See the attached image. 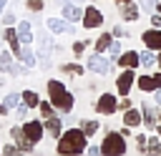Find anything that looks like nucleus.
<instances>
[{"mask_svg": "<svg viewBox=\"0 0 161 156\" xmlns=\"http://www.w3.org/2000/svg\"><path fill=\"white\" fill-rule=\"evenodd\" d=\"M86 133H83V128L78 131V128H70V131H65V133H60V141H58V151L60 153H83L86 151Z\"/></svg>", "mask_w": 161, "mask_h": 156, "instance_id": "nucleus-1", "label": "nucleus"}, {"mask_svg": "<svg viewBox=\"0 0 161 156\" xmlns=\"http://www.w3.org/2000/svg\"><path fill=\"white\" fill-rule=\"evenodd\" d=\"M48 96H50V103L60 111H70L73 108V96L65 91V86L60 81H48Z\"/></svg>", "mask_w": 161, "mask_h": 156, "instance_id": "nucleus-2", "label": "nucleus"}, {"mask_svg": "<svg viewBox=\"0 0 161 156\" xmlns=\"http://www.w3.org/2000/svg\"><path fill=\"white\" fill-rule=\"evenodd\" d=\"M101 153H108V156H121V153H126L123 133H113V131H108V133H106V138H103Z\"/></svg>", "mask_w": 161, "mask_h": 156, "instance_id": "nucleus-3", "label": "nucleus"}, {"mask_svg": "<svg viewBox=\"0 0 161 156\" xmlns=\"http://www.w3.org/2000/svg\"><path fill=\"white\" fill-rule=\"evenodd\" d=\"M88 68H91V70H96V73H101V75H106V73L111 70V60H108V58H103L101 53H96V55H91V58H88Z\"/></svg>", "mask_w": 161, "mask_h": 156, "instance_id": "nucleus-4", "label": "nucleus"}, {"mask_svg": "<svg viewBox=\"0 0 161 156\" xmlns=\"http://www.w3.org/2000/svg\"><path fill=\"white\" fill-rule=\"evenodd\" d=\"M136 83V75H133V68H126L121 75H118V93L121 96H128V91H131V86Z\"/></svg>", "mask_w": 161, "mask_h": 156, "instance_id": "nucleus-5", "label": "nucleus"}, {"mask_svg": "<svg viewBox=\"0 0 161 156\" xmlns=\"http://www.w3.org/2000/svg\"><path fill=\"white\" fill-rule=\"evenodd\" d=\"M23 133L28 136L30 143H38V141L43 138V126H40L38 121H28V123H23Z\"/></svg>", "mask_w": 161, "mask_h": 156, "instance_id": "nucleus-6", "label": "nucleus"}, {"mask_svg": "<svg viewBox=\"0 0 161 156\" xmlns=\"http://www.w3.org/2000/svg\"><path fill=\"white\" fill-rule=\"evenodd\" d=\"M96 108H98V113H113V111L118 108V101H116V98H113L111 93H103V96L98 98Z\"/></svg>", "mask_w": 161, "mask_h": 156, "instance_id": "nucleus-7", "label": "nucleus"}, {"mask_svg": "<svg viewBox=\"0 0 161 156\" xmlns=\"http://www.w3.org/2000/svg\"><path fill=\"white\" fill-rule=\"evenodd\" d=\"M103 23V15H101V10H96V8H88L86 13H83V25L91 30V28H98Z\"/></svg>", "mask_w": 161, "mask_h": 156, "instance_id": "nucleus-8", "label": "nucleus"}, {"mask_svg": "<svg viewBox=\"0 0 161 156\" xmlns=\"http://www.w3.org/2000/svg\"><path fill=\"white\" fill-rule=\"evenodd\" d=\"M143 43H146V48L158 50L161 48V30H146L143 33Z\"/></svg>", "mask_w": 161, "mask_h": 156, "instance_id": "nucleus-9", "label": "nucleus"}, {"mask_svg": "<svg viewBox=\"0 0 161 156\" xmlns=\"http://www.w3.org/2000/svg\"><path fill=\"white\" fill-rule=\"evenodd\" d=\"M118 65H123V68H136V65H141V55L138 53H121V58H118Z\"/></svg>", "mask_w": 161, "mask_h": 156, "instance_id": "nucleus-10", "label": "nucleus"}, {"mask_svg": "<svg viewBox=\"0 0 161 156\" xmlns=\"http://www.w3.org/2000/svg\"><path fill=\"white\" fill-rule=\"evenodd\" d=\"M45 25H48V30H53V33H68V30H70V25H68L65 20H60V18H50V20H45Z\"/></svg>", "mask_w": 161, "mask_h": 156, "instance_id": "nucleus-11", "label": "nucleus"}, {"mask_svg": "<svg viewBox=\"0 0 161 156\" xmlns=\"http://www.w3.org/2000/svg\"><path fill=\"white\" fill-rule=\"evenodd\" d=\"M141 118H143V116H141V111H136V108H126V113H123V123H126V126H131V128H133V126H138V123H141Z\"/></svg>", "mask_w": 161, "mask_h": 156, "instance_id": "nucleus-12", "label": "nucleus"}, {"mask_svg": "<svg viewBox=\"0 0 161 156\" xmlns=\"http://www.w3.org/2000/svg\"><path fill=\"white\" fill-rule=\"evenodd\" d=\"M141 116H143L146 128H153V126H156V113H153V108H151L148 103H143V106H141Z\"/></svg>", "mask_w": 161, "mask_h": 156, "instance_id": "nucleus-13", "label": "nucleus"}, {"mask_svg": "<svg viewBox=\"0 0 161 156\" xmlns=\"http://www.w3.org/2000/svg\"><path fill=\"white\" fill-rule=\"evenodd\" d=\"M63 18H65V20H80L83 13H80V8H75V5H63Z\"/></svg>", "mask_w": 161, "mask_h": 156, "instance_id": "nucleus-14", "label": "nucleus"}, {"mask_svg": "<svg viewBox=\"0 0 161 156\" xmlns=\"http://www.w3.org/2000/svg\"><path fill=\"white\" fill-rule=\"evenodd\" d=\"M136 83H138V88H141V91H156V88H158V86H156V81H153V75H141Z\"/></svg>", "mask_w": 161, "mask_h": 156, "instance_id": "nucleus-15", "label": "nucleus"}, {"mask_svg": "<svg viewBox=\"0 0 161 156\" xmlns=\"http://www.w3.org/2000/svg\"><path fill=\"white\" fill-rule=\"evenodd\" d=\"M45 128L50 131V136H58V138H60V121H58L55 116L45 118Z\"/></svg>", "mask_w": 161, "mask_h": 156, "instance_id": "nucleus-16", "label": "nucleus"}, {"mask_svg": "<svg viewBox=\"0 0 161 156\" xmlns=\"http://www.w3.org/2000/svg\"><path fill=\"white\" fill-rule=\"evenodd\" d=\"M18 35H20V43H30V38H33V33H30V23H20V28H18Z\"/></svg>", "mask_w": 161, "mask_h": 156, "instance_id": "nucleus-17", "label": "nucleus"}, {"mask_svg": "<svg viewBox=\"0 0 161 156\" xmlns=\"http://www.w3.org/2000/svg\"><path fill=\"white\" fill-rule=\"evenodd\" d=\"M23 103H25L28 108H33V106H40V98H38L35 91H25V93H23Z\"/></svg>", "mask_w": 161, "mask_h": 156, "instance_id": "nucleus-18", "label": "nucleus"}, {"mask_svg": "<svg viewBox=\"0 0 161 156\" xmlns=\"http://www.w3.org/2000/svg\"><path fill=\"white\" fill-rule=\"evenodd\" d=\"M15 63H13V55L8 53V50H0V70L5 73V70H10Z\"/></svg>", "mask_w": 161, "mask_h": 156, "instance_id": "nucleus-19", "label": "nucleus"}, {"mask_svg": "<svg viewBox=\"0 0 161 156\" xmlns=\"http://www.w3.org/2000/svg\"><path fill=\"white\" fill-rule=\"evenodd\" d=\"M111 43H113V38H111V33H103L98 40H96V50L101 53V50H106V48H111Z\"/></svg>", "mask_w": 161, "mask_h": 156, "instance_id": "nucleus-20", "label": "nucleus"}, {"mask_svg": "<svg viewBox=\"0 0 161 156\" xmlns=\"http://www.w3.org/2000/svg\"><path fill=\"white\" fill-rule=\"evenodd\" d=\"M121 13H123V18H126V20H136V18H138V10H136L133 5H126V3L121 5Z\"/></svg>", "mask_w": 161, "mask_h": 156, "instance_id": "nucleus-21", "label": "nucleus"}, {"mask_svg": "<svg viewBox=\"0 0 161 156\" xmlns=\"http://www.w3.org/2000/svg\"><path fill=\"white\" fill-rule=\"evenodd\" d=\"M141 55V65H146V68H151L153 63H158V58H153V53H151V48L146 50V53H138Z\"/></svg>", "mask_w": 161, "mask_h": 156, "instance_id": "nucleus-22", "label": "nucleus"}, {"mask_svg": "<svg viewBox=\"0 0 161 156\" xmlns=\"http://www.w3.org/2000/svg\"><path fill=\"white\" fill-rule=\"evenodd\" d=\"M20 58H23V65H25V68H33V65H35V55H33V53H30L28 48H23Z\"/></svg>", "mask_w": 161, "mask_h": 156, "instance_id": "nucleus-23", "label": "nucleus"}, {"mask_svg": "<svg viewBox=\"0 0 161 156\" xmlns=\"http://www.w3.org/2000/svg\"><path fill=\"white\" fill-rule=\"evenodd\" d=\"M96 131H98V123L96 121H83V133L86 136H93Z\"/></svg>", "mask_w": 161, "mask_h": 156, "instance_id": "nucleus-24", "label": "nucleus"}, {"mask_svg": "<svg viewBox=\"0 0 161 156\" xmlns=\"http://www.w3.org/2000/svg\"><path fill=\"white\" fill-rule=\"evenodd\" d=\"M20 98H23V96H18V93H10V96L5 98V106H8V108H13V106H18V101H20Z\"/></svg>", "mask_w": 161, "mask_h": 156, "instance_id": "nucleus-25", "label": "nucleus"}, {"mask_svg": "<svg viewBox=\"0 0 161 156\" xmlns=\"http://www.w3.org/2000/svg\"><path fill=\"white\" fill-rule=\"evenodd\" d=\"M141 8H143L146 13H151L153 8H158V0H141Z\"/></svg>", "mask_w": 161, "mask_h": 156, "instance_id": "nucleus-26", "label": "nucleus"}, {"mask_svg": "<svg viewBox=\"0 0 161 156\" xmlns=\"http://www.w3.org/2000/svg\"><path fill=\"white\" fill-rule=\"evenodd\" d=\"M40 113H43V118H50L53 116V106L50 103H40Z\"/></svg>", "mask_w": 161, "mask_h": 156, "instance_id": "nucleus-27", "label": "nucleus"}, {"mask_svg": "<svg viewBox=\"0 0 161 156\" xmlns=\"http://www.w3.org/2000/svg\"><path fill=\"white\" fill-rule=\"evenodd\" d=\"M111 58H121V43H111Z\"/></svg>", "mask_w": 161, "mask_h": 156, "instance_id": "nucleus-28", "label": "nucleus"}, {"mask_svg": "<svg viewBox=\"0 0 161 156\" xmlns=\"http://www.w3.org/2000/svg\"><path fill=\"white\" fill-rule=\"evenodd\" d=\"M158 143H161V136H158V138H151V141H148V151H161Z\"/></svg>", "mask_w": 161, "mask_h": 156, "instance_id": "nucleus-29", "label": "nucleus"}, {"mask_svg": "<svg viewBox=\"0 0 161 156\" xmlns=\"http://www.w3.org/2000/svg\"><path fill=\"white\" fill-rule=\"evenodd\" d=\"M28 8L30 10H40L43 8V0H28Z\"/></svg>", "mask_w": 161, "mask_h": 156, "instance_id": "nucleus-30", "label": "nucleus"}, {"mask_svg": "<svg viewBox=\"0 0 161 156\" xmlns=\"http://www.w3.org/2000/svg\"><path fill=\"white\" fill-rule=\"evenodd\" d=\"M3 23L13 25V23H15V15H13V13H5V15H3Z\"/></svg>", "mask_w": 161, "mask_h": 156, "instance_id": "nucleus-31", "label": "nucleus"}, {"mask_svg": "<svg viewBox=\"0 0 161 156\" xmlns=\"http://www.w3.org/2000/svg\"><path fill=\"white\" fill-rule=\"evenodd\" d=\"M73 53H75V55H80V53H83V40L73 43Z\"/></svg>", "mask_w": 161, "mask_h": 156, "instance_id": "nucleus-32", "label": "nucleus"}, {"mask_svg": "<svg viewBox=\"0 0 161 156\" xmlns=\"http://www.w3.org/2000/svg\"><path fill=\"white\" fill-rule=\"evenodd\" d=\"M63 70H65V73H80L78 65H63Z\"/></svg>", "mask_w": 161, "mask_h": 156, "instance_id": "nucleus-33", "label": "nucleus"}, {"mask_svg": "<svg viewBox=\"0 0 161 156\" xmlns=\"http://www.w3.org/2000/svg\"><path fill=\"white\" fill-rule=\"evenodd\" d=\"M3 151H5V153H8V156H10V153H18V151H20V148H18V146H5V148H3Z\"/></svg>", "mask_w": 161, "mask_h": 156, "instance_id": "nucleus-34", "label": "nucleus"}, {"mask_svg": "<svg viewBox=\"0 0 161 156\" xmlns=\"http://www.w3.org/2000/svg\"><path fill=\"white\" fill-rule=\"evenodd\" d=\"M118 108H123V111H126V108H131V101H128V98H123V101L118 103Z\"/></svg>", "mask_w": 161, "mask_h": 156, "instance_id": "nucleus-35", "label": "nucleus"}, {"mask_svg": "<svg viewBox=\"0 0 161 156\" xmlns=\"http://www.w3.org/2000/svg\"><path fill=\"white\" fill-rule=\"evenodd\" d=\"M151 23H153L156 28H161V15H153V18H151Z\"/></svg>", "mask_w": 161, "mask_h": 156, "instance_id": "nucleus-36", "label": "nucleus"}, {"mask_svg": "<svg viewBox=\"0 0 161 156\" xmlns=\"http://www.w3.org/2000/svg\"><path fill=\"white\" fill-rule=\"evenodd\" d=\"M3 113H8V106H5V103H0V116H3Z\"/></svg>", "mask_w": 161, "mask_h": 156, "instance_id": "nucleus-37", "label": "nucleus"}, {"mask_svg": "<svg viewBox=\"0 0 161 156\" xmlns=\"http://www.w3.org/2000/svg\"><path fill=\"white\" fill-rule=\"evenodd\" d=\"M153 81H156V86L161 88V73H158V75H153Z\"/></svg>", "mask_w": 161, "mask_h": 156, "instance_id": "nucleus-38", "label": "nucleus"}, {"mask_svg": "<svg viewBox=\"0 0 161 156\" xmlns=\"http://www.w3.org/2000/svg\"><path fill=\"white\" fill-rule=\"evenodd\" d=\"M156 103H161V88H156Z\"/></svg>", "mask_w": 161, "mask_h": 156, "instance_id": "nucleus-39", "label": "nucleus"}, {"mask_svg": "<svg viewBox=\"0 0 161 156\" xmlns=\"http://www.w3.org/2000/svg\"><path fill=\"white\" fill-rule=\"evenodd\" d=\"M3 10H5V0H0V13H3Z\"/></svg>", "mask_w": 161, "mask_h": 156, "instance_id": "nucleus-40", "label": "nucleus"}, {"mask_svg": "<svg viewBox=\"0 0 161 156\" xmlns=\"http://www.w3.org/2000/svg\"><path fill=\"white\" fill-rule=\"evenodd\" d=\"M116 3H128V0H116Z\"/></svg>", "mask_w": 161, "mask_h": 156, "instance_id": "nucleus-41", "label": "nucleus"}, {"mask_svg": "<svg viewBox=\"0 0 161 156\" xmlns=\"http://www.w3.org/2000/svg\"><path fill=\"white\" fill-rule=\"evenodd\" d=\"M158 65H161V55H158Z\"/></svg>", "mask_w": 161, "mask_h": 156, "instance_id": "nucleus-42", "label": "nucleus"}, {"mask_svg": "<svg viewBox=\"0 0 161 156\" xmlns=\"http://www.w3.org/2000/svg\"><path fill=\"white\" fill-rule=\"evenodd\" d=\"M158 10H161V0H158Z\"/></svg>", "mask_w": 161, "mask_h": 156, "instance_id": "nucleus-43", "label": "nucleus"}, {"mask_svg": "<svg viewBox=\"0 0 161 156\" xmlns=\"http://www.w3.org/2000/svg\"><path fill=\"white\" fill-rule=\"evenodd\" d=\"M75 3H83V0H75Z\"/></svg>", "mask_w": 161, "mask_h": 156, "instance_id": "nucleus-44", "label": "nucleus"}, {"mask_svg": "<svg viewBox=\"0 0 161 156\" xmlns=\"http://www.w3.org/2000/svg\"><path fill=\"white\" fill-rule=\"evenodd\" d=\"M0 48H3V40H0Z\"/></svg>", "mask_w": 161, "mask_h": 156, "instance_id": "nucleus-45", "label": "nucleus"}, {"mask_svg": "<svg viewBox=\"0 0 161 156\" xmlns=\"http://www.w3.org/2000/svg\"><path fill=\"white\" fill-rule=\"evenodd\" d=\"M158 136H161V131H158Z\"/></svg>", "mask_w": 161, "mask_h": 156, "instance_id": "nucleus-46", "label": "nucleus"}]
</instances>
